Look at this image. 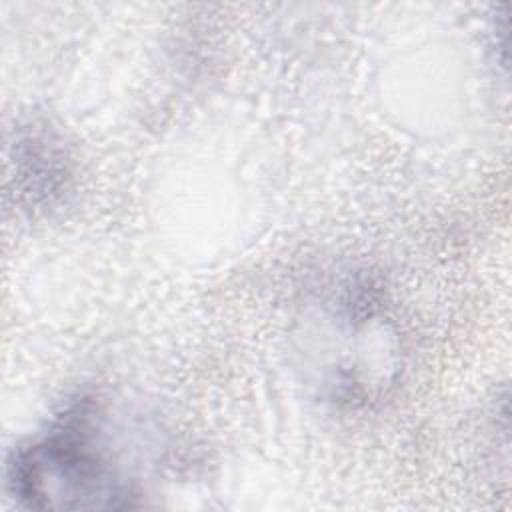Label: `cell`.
<instances>
[{
  "label": "cell",
  "instance_id": "6da1fadb",
  "mask_svg": "<svg viewBox=\"0 0 512 512\" xmlns=\"http://www.w3.org/2000/svg\"><path fill=\"white\" fill-rule=\"evenodd\" d=\"M88 416L72 412L46 436L18 448L8 484L30 508L108 510L132 506L134 488L92 442Z\"/></svg>",
  "mask_w": 512,
  "mask_h": 512
}]
</instances>
